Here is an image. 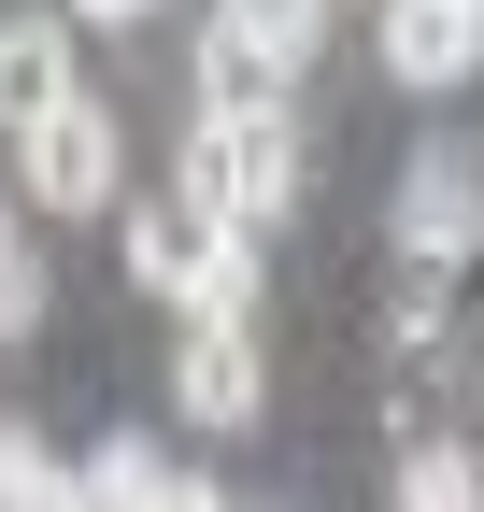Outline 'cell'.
I'll return each instance as SVG.
<instances>
[{
    "mask_svg": "<svg viewBox=\"0 0 484 512\" xmlns=\"http://www.w3.org/2000/svg\"><path fill=\"white\" fill-rule=\"evenodd\" d=\"M171 200L257 242V228L299 200V128H285V114H200V128H186V171H171Z\"/></svg>",
    "mask_w": 484,
    "mask_h": 512,
    "instance_id": "6da1fadb",
    "label": "cell"
},
{
    "mask_svg": "<svg viewBox=\"0 0 484 512\" xmlns=\"http://www.w3.org/2000/svg\"><path fill=\"white\" fill-rule=\"evenodd\" d=\"M129 285L171 299L186 328L200 313H257V242L214 228V214H186V200H129Z\"/></svg>",
    "mask_w": 484,
    "mask_h": 512,
    "instance_id": "7a4b0ae2",
    "label": "cell"
},
{
    "mask_svg": "<svg viewBox=\"0 0 484 512\" xmlns=\"http://www.w3.org/2000/svg\"><path fill=\"white\" fill-rule=\"evenodd\" d=\"M15 171L43 214H114V185H129V128H114V100H57L43 128H15Z\"/></svg>",
    "mask_w": 484,
    "mask_h": 512,
    "instance_id": "3957f363",
    "label": "cell"
},
{
    "mask_svg": "<svg viewBox=\"0 0 484 512\" xmlns=\"http://www.w3.org/2000/svg\"><path fill=\"white\" fill-rule=\"evenodd\" d=\"M385 242H399L428 285L456 271L470 242H484V171H470V143H428V157L399 171V200H385Z\"/></svg>",
    "mask_w": 484,
    "mask_h": 512,
    "instance_id": "277c9868",
    "label": "cell"
},
{
    "mask_svg": "<svg viewBox=\"0 0 484 512\" xmlns=\"http://www.w3.org/2000/svg\"><path fill=\"white\" fill-rule=\"evenodd\" d=\"M257 399H271L257 313H200L186 356H171V413H186V427H257Z\"/></svg>",
    "mask_w": 484,
    "mask_h": 512,
    "instance_id": "5b68a950",
    "label": "cell"
},
{
    "mask_svg": "<svg viewBox=\"0 0 484 512\" xmlns=\"http://www.w3.org/2000/svg\"><path fill=\"white\" fill-rule=\"evenodd\" d=\"M484 72V0H385V86L442 100Z\"/></svg>",
    "mask_w": 484,
    "mask_h": 512,
    "instance_id": "8992f818",
    "label": "cell"
},
{
    "mask_svg": "<svg viewBox=\"0 0 484 512\" xmlns=\"http://www.w3.org/2000/svg\"><path fill=\"white\" fill-rule=\"evenodd\" d=\"M72 100V29L57 15H0V128H43Z\"/></svg>",
    "mask_w": 484,
    "mask_h": 512,
    "instance_id": "52a82bcc",
    "label": "cell"
},
{
    "mask_svg": "<svg viewBox=\"0 0 484 512\" xmlns=\"http://www.w3.org/2000/svg\"><path fill=\"white\" fill-rule=\"evenodd\" d=\"M214 43H228V57H257V72L285 86L299 57L328 43V0H214Z\"/></svg>",
    "mask_w": 484,
    "mask_h": 512,
    "instance_id": "ba28073f",
    "label": "cell"
},
{
    "mask_svg": "<svg viewBox=\"0 0 484 512\" xmlns=\"http://www.w3.org/2000/svg\"><path fill=\"white\" fill-rule=\"evenodd\" d=\"M0 512H86V470H72V456H43L15 413H0Z\"/></svg>",
    "mask_w": 484,
    "mask_h": 512,
    "instance_id": "9c48e42d",
    "label": "cell"
},
{
    "mask_svg": "<svg viewBox=\"0 0 484 512\" xmlns=\"http://www.w3.org/2000/svg\"><path fill=\"white\" fill-rule=\"evenodd\" d=\"M399 512H484V456L470 441H413L399 456Z\"/></svg>",
    "mask_w": 484,
    "mask_h": 512,
    "instance_id": "30bf717a",
    "label": "cell"
},
{
    "mask_svg": "<svg viewBox=\"0 0 484 512\" xmlns=\"http://www.w3.org/2000/svg\"><path fill=\"white\" fill-rule=\"evenodd\" d=\"M43 328V271H29V256H0V342H29Z\"/></svg>",
    "mask_w": 484,
    "mask_h": 512,
    "instance_id": "8fae6325",
    "label": "cell"
},
{
    "mask_svg": "<svg viewBox=\"0 0 484 512\" xmlns=\"http://www.w3.org/2000/svg\"><path fill=\"white\" fill-rule=\"evenodd\" d=\"M143 512H228V484H200V470H157V498Z\"/></svg>",
    "mask_w": 484,
    "mask_h": 512,
    "instance_id": "7c38bea8",
    "label": "cell"
},
{
    "mask_svg": "<svg viewBox=\"0 0 484 512\" xmlns=\"http://www.w3.org/2000/svg\"><path fill=\"white\" fill-rule=\"evenodd\" d=\"M72 15H86V29H143L157 0H72Z\"/></svg>",
    "mask_w": 484,
    "mask_h": 512,
    "instance_id": "4fadbf2b",
    "label": "cell"
},
{
    "mask_svg": "<svg viewBox=\"0 0 484 512\" xmlns=\"http://www.w3.org/2000/svg\"><path fill=\"white\" fill-rule=\"evenodd\" d=\"M0 256H29V242H15V200H0Z\"/></svg>",
    "mask_w": 484,
    "mask_h": 512,
    "instance_id": "5bb4252c",
    "label": "cell"
},
{
    "mask_svg": "<svg viewBox=\"0 0 484 512\" xmlns=\"http://www.w3.org/2000/svg\"><path fill=\"white\" fill-rule=\"evenodd\" d=\"M470 456H484V441H470Z\"/></svg>",
    "mask_w": 484,
    "mask_h": 512,
    "instance_id": "9a60e30c",
    "label": "cell"
}]
</instances>
